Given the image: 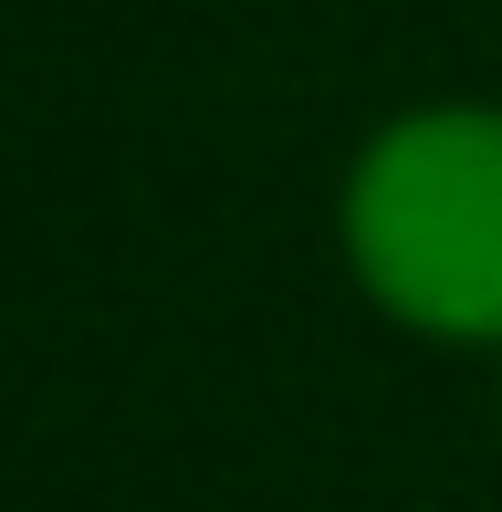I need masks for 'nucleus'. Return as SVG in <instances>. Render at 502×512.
I'll list each match as a JSON object with an SVG mask.
<instances>
[{
	"instance_id": "nucleus-1",
	"label": "nucleus",
	"mask_w": 502,
	"mask_h": 512,
	"mask_svg": "<svg viewBox=\"0 0 502 512\" xmlns=\"http://www.w3.org/2000/svg\"><path fill=\"white\" fill-rule=\"evenodd\" d=\"M356 293L429 345H502V105H408L356 147L346 199Z\"/></svg>"
}]
</instances>
